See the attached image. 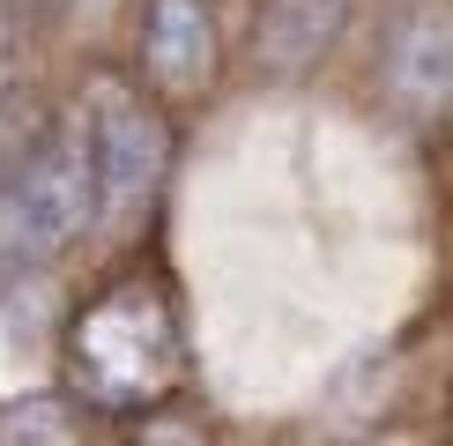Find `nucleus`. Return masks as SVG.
Wrapping results in <instances>:
<instances>
[{"instance_id":"obj_1","label":"nucleus","mask_w":453,"mask_h":446,"mask_svg":"<svg viewBox=\"0 0 453 446\" xmlns=\"http://www.w3.org/2000/svg\"><path fill=\"white\" fill-rule=\"evenodd\" d=\"M179 372H186V334L157 275H127V283L97 290L82 320L67 327V387L104 417H142V409L172 402Z\"/></svg>"},{"instance_id":"obj_2","label":"nucleus","mask_w":453,"mask_h":446,"mask_svg":"<svg viewBox=\"0 0 453 446\" xmlns=\"http://www.w3.org/2000/svg\"><path fill=\"white\" fill-rule=\"evenodd\" d=\"M89 223H97V172H89L82 104H74L0 172V290L52 268Z\"/></svg>"},{"instance_id":"obj_3","label":"nucleus","mask_w":453,"mask_h":446,"mask_svg":"<svg viewBox=\"0 0 453 446\" xmlns=\"http://www.w3.org/2000/svg\"><path fill=\"white\" fill-rule=\"evenodd\" d=\"M82 127H89V172H97V216L134 223L157 201L172 172V127L164 112L119 74H97L82 89Z\"/></svg>"},{"instance_id":"obj_4","label":"nucleus","mask_w":453,"mask_h":446,"mask_svg":"<svg viewBox=\"0 0 453 446\" xmlns=\"http://www.w3.org/2000/svg\"><path fill=\"white\" fill-rule=\"evenodd\" d=\"M387 97L409 119H446L453 112V8L446 0H409L387 37Z\"/></svg>"},{"instance_id":"obj_5","label":"nucleus","mask_w":453,"mask_h":446,"mask_svg":"<svg viewBox=\"0 0 453 446\" xmlns=\"http://www.w3.org/2000/svg\"><path fill=\"white\" fill-rule=\"evenodd\" d=\"M142 67L172 97L209 82V67H216V8L209 0H149L142 8Z\"/></svg>"},{"instance_id":"obj_6","label":"nucleus","mask_w":453,"mask_h":446,"mask_svg":"<svg viewBox=\"0 0 453 446\" xmlns=\"http://www.w3.org/2000/svg\"><path fill=\"white\" fill-rule=\"evenodd\" d=\"M349 0H268L253 23V60L268 74H305L319 52L334 45Z\"/></svg>"},{"instance_id":"obj_7","label":"nucleus","mask_w":453,"mask_h":446,"mask_svg":"<svg viewBox=\"0 0 453 446\" xmlns=\"http://www.w3.org/2000/svg\"><path fill=\"white\" fill-rule=\"evenodd\" d=\"M8 74H15V30H8V15H0V89H8Z\"/></svg>"},{"instance_id":"obj_8","label":"nucleus","mask_w":453,"mask_h":446,"mask_svg":"<svg viewBox=\"0 0 453 446\" xmlns=\"http://www.w3.org/2000/svg\"><path fill=\"white\" fill-rule=\"evenodd\" d=\"M15 8H23V15H60L67 0H15Z\"/></svg>"}]
</instances>
